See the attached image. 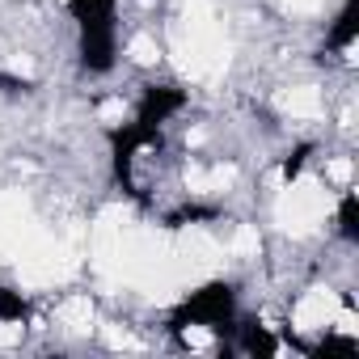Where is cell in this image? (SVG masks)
Here are the masks:
<instances>
[{"label":"cell","mask_w":359,"mask_h":359,"mask_svg":"<svg viewBox=\"0 0 359 359\" xmlns=\"http://www.w3.org/2000/svg\"><path fill=\"white\" fill-rule=\"evenodd\" d=\"M309 152H313V144H300V148H296V152H292V156H287V161H283V177H296V173H300V165H304V156H309Z\"/></svg>","instance_id":"obj_9"},{"label":"cell","mask_w":359,"mask_h":359,"mask_svg":"<svg viewBox=\"0 0 359 359\" xmlns=\"http://www.w3.org/2000/svg\"><path fill=\"white\" fill-rule=\"evenodd\" d=\"M22 317H26V300H22V292L0 287V321H22Z\"/></svg>","instance_id":"obj_6"},{"label":"cell","mask_w":359,"mask_h":359,"mask_svg":"<svg viewBox=\"0 0 359 359\" xmlns=\"http://www.w3.org/2000/svg\"><path fill=\"white\" fill-rule=\"evenodd\" d=\"M355 195H342V203H338V224H342V237L346 241H355L359 237V216H355Z\"/></svg>","instance_id":"obj_7"},{"label":"cell","mask_w":359,"mask_h":359,"mask_svg":"<svg viewBox=\"0 0 359 359\" xmlns=\"http://www.w3.org/2000/svg\"><path fill=\"white\" fill-rule=\"evenodd\" d=\"M241 346H245L250 355H275V351H279V342H275L266 330H258L254 321H250V325H241Z\"/></svg>","instance_id":"obj_5"},{"label":"cell","mask_w":359,"mask_h":359,"mask_svg":"<svg viewBox=\"0 0 359 359\" xmlns=\"http://www.w3.org/2000/svg\"><path fill=\"white\" fill-rule=\"evenodd\" d=\"M72 13L81 22V60L89 72H106L114 64V0H72Z\"/></svg>","instance_id":"obj_1"},{"label":"cell","mask_w":359,"mask_h":359,"mask_svg":"<svg viewBox=\"0 0 359 359\" xmlns=\"http://www.w3.org/2000/svg\"><path fill=\"white\" fill-rule=\"evenodd\" d=\"M173 330H187V325H208V330H233V287L229 283H208L199 287L191 300L177 304Z\"/></svg>","instance_id":"obj_2"},{"label":"cell","mask_w":359,"mask_h":359,"mask_svg":"<svg viewBox=\"0 0 359 359\" xmlns=\"http://www.w3.org/2000/svg\"><path fill=\"white\" fill-rule=\"evenodd\" d=\"M182 102H187V93L182 89H144V102H140V114H135V123H144V127H156V123H165L173 110H182Z\"/></svg>","instance_id":"obj_3"},{"label":"cell","mask_w":359,"mask_h":359,"mask_svg":"<svg viewBox=\"0 0 359 359\" xmlns=\"http://www.w3.org/2000/svg\"><path fill=\"white\" fill-rule=\"evenodd\" d=\"M359 18V5H355V0H346V5H342V13H338V26L330 30V47L334 51H342V47H351V39H355V22Z\"/></svg>","instance_id":"obj_4"},{"label":"cell","mask_w":359,"mask_h":359,"mask_svg":"<svg viewBox=\"0 0 359 359\" xmlns=\"http://www.w3.org/2000/svg\"><path fill=\"white\" fill-rule=\"evenodd\" d=\"M0 85H5V93H30V89H34L30 81H18V76H9V72H0Z\"/></svg>","instance_id":"obj_10"},{"label":"cell","mask_w":359,"mask_h":359,"mask_svg":"<svg viewBox=\"0 0 359 359\" xmlns=\"http://www.w3.org/2000/svg\"><path fill=\"white\" fill-rule=\"evenodd\" d=\"M216 216H220L216 208H182V212L169 216V229H182L187 220H216Z\"/></svg>","instance_id":"obj_8"}]
</instances>
